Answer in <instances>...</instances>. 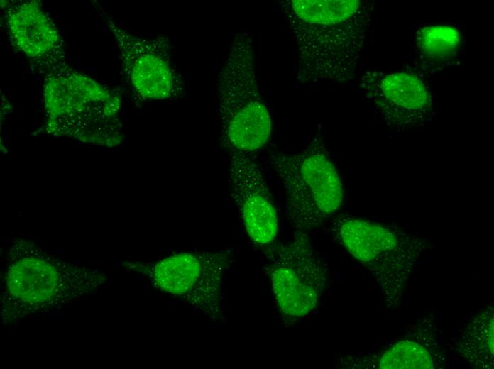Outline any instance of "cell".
<instances>
[{
  "label": "cell",
  "instance_id": "obj_1",
  "mask_svg": "<svg viewBox=\"0 0 494 369\" xmlns=\"http://www.w3.org/2000/svg\"><path fill=\"white\" fill-rule=\"evenodd\" d=\"M297 44V86L351 80L372 21L374 3L366 0L280 1Z\"/></svg>",
  "mask_w": 494,
  "mask_h": 369
},
{
  "label": "cell",
  "instance_id": "obj_2",
  "mask_svg": "<svg viewBox=\"0 0 494 369\" xmlns=\"http://www.w3.org/2000/svg\"><path fill=\"white\" fill-rule=\"evenodd\" d=\"M7 258L1 279L4 323L60 307L104 282L97 271L54 258L28 241L13 242Z\"/></svg>",
  "mask_w": 494,
  "mask_h": 369
},
{
  "label": "cell",
  "instance_id": "obj_3",
  "mask_svg": "<svg viewBox=\"0 0 494 369\" xmlns=\"http://www.w3.org/2000/svg\"><path fill=\"white\" fill-rule=\"evenodd\" d=\"M45 74L47 133L105 146L123 142L120 94L65 64Z\"/></svg>",
  "mask_w": 494,
  "mask_h": 369
},
{
  "label": "cell",
  "instance_id": "obj_4",
  "mask_svg": "<svg viewBox=\"0 0 494 369\" xmlns=\"http://www.w3.org/2000/svg\"><path fill=\"white\" fill-rule=\"evenodd\" d=\"M330 235L375 279L387 308L397 309L422 257L434 247L428 239L395 226L348 215L329 221Z\"/></svg>",
  "mask_w": 494,
  "mask_h": 369
},
{
  "label": "cell",
  "instance_id": "obj_5",
  "mask_svg": "<svg viewBox=\"0 0 494 369\" xmlns=\"http://www.w3.org/2000/svg\"><path fill=\"white\" fill-rule=\"evenodd\" d=\"M220 141L228 152L259 151L272 131L270 114L258 90L253 40L247 32L233 36L216 91Z\"/></svg>",
  "mask_w": 494,
  "mask_h": 369
},
{
  "label": "cell",
  "instance_id": "obj_6",
  "mask_svg": "<svg viewBox=\"0 0 494 369\" xmlns=\"http://www.w3.org/2000/svg\"><path fill=\"white\" fill-rule=\"evenodd\" d=\"M270 163L284 188L287 217L296 231L309 233L340 209L343 184L319 131L302 152L273 151Z\"/></svg>",
  "mask_w": 494,
  "mask_h": 369
},
{
  "label": "cell",
  "instance_id": "obj_7",
  "mask_svg": "<svg viewBox=\"0 0 494 369\" xmlns=\"http://www.w3.org/2000/svg\"><path fill=\"white\" fill-rule=\"evenodd\" d=\"M267 251L264 271L287 326L309 314L318 306L329 282V271L307 233L296 231L292 238Z\"/></svg>",
  "mask_w": 494,
  "mask_h": 369
},
{
  "label": "cell",
  "instance_id": "obj_8",
  "mask_svg": "<svg viewBox=\"0 0 494 369\" xmlns=\"http://www.w3.org/2000/svg\"><path fill=\"white\" fill-rule=\"evenodd\" d=\"M231 264V254L223 250L182 252L150 263L124 265L145 275L161 291L216 321L223 316L222 281Z\"/></svg>",
  "mask_w": 494,
  "mask_h": 369
},
{
  "label": "cell",
  "instance_id": "obj_9",
  "mask_svg": "<svg viewBox=\"0 0 494 369\" xmlns=\"http://www.w3.org/2000/svg\"><path fill=\"white\" fill-rule=\"evenodd\" d=\"M358 84L391 129L402 131L423 127L434 118L430 87L416 67L367 70Z\"/></svg>",
  "mask_w": 494,
  "mask_h": 369
},
{
  "label": "cell",
  "instance_id": "obj_10",
  "mask_svg": "<svg viewBox=\"0 0 494 369\" xmlns=\"http://www.w3.org/2000/svg\"><path fill=\"white\" fill-rule=\"evenodd\" d=\"M104 19L116 39L128 82L139 97L162 100L182 94L184 82L167 38L144 39L127 33L108 15Z\"/></svg>",
  "mask_w": 494,
  "mask_h": 369
},
{
  "label": "cell",
  "instance_id": "obj_11",
  "mask_svg": "<svg viewBox=\"0 0 494 369\" xmlns=\"http://www.w3.org/2000/svg\"><path fill=\"white\" fill-rule=\"evenodd\" d=\"M229 154L231 194L246 231L254 243L270 246L278 235V218L262 169L251 155Z\"/></svg>",
  "mask_w": 494,
  "mask_h": 369
},
{
  "label": "cell",
  "instance_id": "obj_12",
  "mask_svg": "<svg viewBox=\"0 0 494 369\" xmlns=\"http://www.w3.org/2000/svg\"><path fill=\"white\" fill-rule=\"evenodd\" d=\"M6 18L13 45L45 73L65 64L64 41L38 1L11 4L6 10Z\"/></svg>",
  "mask_w": 494,
  "mask_h": 369
},
{
  "label": "cell",
  "instance_id": "obj_13",
  "mask_svg": "<svg viewBox=\"0 0 494 369\" xmlns=\"http://www.w3.org/2000/svg\"><path fill=\"white\" fill-rule=\"evenodd\" d=\"M405 336L387 348L375 354L363 357H347L341 361L342 368L412 369L442 368L446 365V357L432 334L419 329L415 338Z\"/></svg>",
  "mask_w": 494,
  "mask_h": 369
},
{
  "label": "cell",
  "instance_id": "obj_14",
  "mask_svg": "<svg viewBox=\"0 0 494 369\" xmlns=\"http://www.w3.org/2000/svg\"><path fill=\"white\" fill-rule=\"evenodd\" d=\"M460 31L448 24L419 27L412 38V53L417 68L424 75H432L454 65L461 52Z\"/></svg>",
  "mask_w": 494,
  "mask_h": 369
},
{
  "label": "cell",
  "instance_id": "obj_15",
  "mask_svg": "<svg viewBox=\"0 0 494 369\" xmlns=\"http://www.w3.org/2000/svg\"><path fill=\"white\" fill-rule=\"evenodd\" d=\"M494 313L488 305L466 326L455 348L471 365L489 369L494 366Z\"/></svg>",
  "mask_w": 494,
  "mask_h": 369
}]
</instances>
